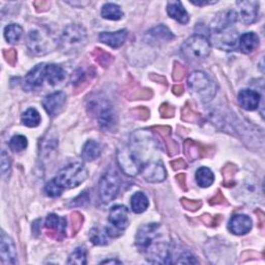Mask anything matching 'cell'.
I'll use <instances>...</instances> for the list:
<instances>
[{
  "mask_svg": "<svg viewBox=\"0 0 265 265\" xmlns=\"http://www.w3.org/2000/svg\"><path fill=\"white\" fill-rule=\"evenodd\" d=\"M138 251L150 263H170V238L165 227L150 223L139 228L136 235Z\"/></svg>",
  "mask_w": 265,
  "mask_h": 265,
  "instance_id": "obj_1",
  "label": "cell"
},
{
  "mask_svg": "<svg viewBox=\"0 0 265 265\" xmlns=\"http://www.w3.org/2000/svg\"><path fill=\"white\" fill-rule=\"evenodd\" d=\"M56 46H58V39L46 26L34 27L27 34V48L33 55H46Z\"/></svg>",
  "mask_w": 265,
  "mask_h": 265,
  "instance_id": "obj_2",
  "label": "cell"
},
{
  "mask_svg": "<svg viewBox=\"0 0 265 265\" xmlns=\"http://www.w3.org/2000/svg\"><path fill=\"white\" fill-rule=\"evenodd\" d=\"M87 44L86 29L79 24L65 28L58 38V47L66 54H74L82 50Z\"/></svg>",
  "mask_w": 265,
  "mask_h": 265,
  "instance_id": "obj_3",
  "label": "cell"
},
{
  "mask_svg": "<svg viewBox=\"0 0 265 265\" xmlns=\"http://www.w3.org/2000/svg\"><path fill=\"white\" fill-rule=\"evenodd\" d=\"M87 109L96 118L101 129L110 131L116 126V115L107 98L101 96L91 97L88 100Z\"/></svg>",
  "mask_w": 265,
  "mask_h": 265,
  "instance_id": "obj_4",
  "label": "cell"
},
{
  "mask_svg": "<svg viewBox=\"0 0 265 265\" xmlns=\"http://www.w3.org/2000/svg\"><path fill=\"white\" fill-rule=\"evenodd\" d=\"M211 46L208 38L203 34H195L189 37L181 46V54L191 63L204 60L210 53Z\"/></svg>",
  "mask_w": 265,
  "mask_h": 265,
  "instance_id": "obj_5",
  "label": "cell"
},
{
  "mask_svg": "<svg viewBox=\"0 0 265 265\" xmlns=\"http://www.w3.org/2000/svg\"><path fill=\"white\" fill-rule=\"evenodd\" d=\"M188 85L195 96L202 101H209L217 94V87L214 81L205 73L196 71L188 79Z\"/></svg>",
  "mask_w": 265,
  "mask_h": 265,
  "instance_id": "obj_6",
  "label": "cell"
},
{
  "mask_svg": "<svg viewBox=\"0 0 265 265\" xmlns=\"http://www.w3.org/2000/svg\"><path fill=\"white\" fill-rule=\"evenodd\" d=\"M88 177V171L86 167L81 163H72L61 169L57 176L54 178L58 185L66 189H74L79 187Z\"/></svg>",
  "mask_w": 265,
  "mask_h": 265,
  "instance_id": "obj_7",
  "label": "cell"
},
{
  "mask_svg": "<svg viewBox=\"0 0 265 265\" xmlns=\"http://www.w3.org/2000/svg\"><path fill=\"white\" fill-rule=\"evenodd\" d=\"M121 179L114 168H110L99 180L98 194L100 200L104 203L113 201L120 190Z\"/></svg>",
  "mask_w": 265,
  "mask_h": 265,
  "instance_id": "obj_8",
  "label": "cell"
},
{
  "mask_svg": "<svg viewBox=\"0 0 265 265\" xmlns=\"http://www.w3.org/2000/svg\"><path fill=\"white\" fill-rule=\"evenodd\" d=\"M116 157L121 170L129 176H136L141 172L142 163L131 150V148L125 147L119 149Z\"/></svg>",
  "mask_w": 265,
  "mask_h": 265,
  "instance_id": "obj_9",
  "label": "cell"
},
{
  "mask_svg": "<svg viewBox=\"0 0 265 265\" xmlns=\"http://www.w3.org/2000/svg\"><path fill=\"white\" fill-rule=\"evenodd\" d=\"M211 36L214 45L219 49L226 51H232L236 48L239 37L236 30L232 29V27L219 31H213Z\"/></svg>",
  "mask_w": 265,
  "mask_h": 265,
  "instance_id": "obj_10",
  "label": "cell"
},
{
  "mask_svg": "<svg viewBox=\"0 0 265 265\" xmlns=\"http://www.w3.org/2000/svg\"><path fill=\"white\" fill-rule=\"evenodd\" d=\"M141 174L143 178L152 183L164 181L167 177V171L161 161H149L142 165Z\"/></svg>",
  "mask_w": 265,
  "mask_h": 265,
  "instance_id": "obj_11",
  "label": "cell"
},
{
  "mask_svg": "<svg viewBox=\"0 0 265 265\" xmlns=\"http://www.w3.org/2000/svg\"><path fill=\"white\" fill-rule=\"evenodd\" d=\"M45 226L48 230L47 234L56 240H63L67 236V219L51 214L47 217Z\"/></svg>",
  "mask_w": 265,
  "mask_h": 265,
  "instance_id": "obj_12",
  "label": "cell"
},
{
  "mask_svg": "<svg viewBox=\"0 0 265 265\" xmlns=\"http://www.w3.org/2000/svg\"><path fill=\"white\" fill-rule=\"evenodd\" d=\"M0 256H2L4 264L15 265L18 263L15 242L9 235L6 234L5 231H2V237H0Z\"/></svg>",
  "mask_w": 265,
  "mask_h": 265,
  "instance_id": "obj_13",
  "label": "cell"
},
{
  "mask_svg": "<svg viewBox=\"0 0 265 265\" xmlns=\"http://www.w3.org/2000/svg\"><path fill=\"white\" fill-rule=\"evenodd\" d=\"M236 6L238 7L237 17L240 18L242 23L252 24L256 22L259 13V4L257 2H237Z\"/></svg>",
  "mask_w": 265,
  "mask_h": 265,
  "instance_id": "obj_14",
  "label": "cell"
},
{
  "mask_svg": "<svg viewBox=\"0 0 265 265\" xmlns=\"http://www.w3.org/2000/svg\"><path fill=\"white\" fill-rule=\"evenodd\" d=\"M66 101L67 94L64 91H55L43 99V107L50 116H55L63 110Z\"/></svg>",
  "mask_w": 265,
  "mask_h": 265,
  "instance_id": "obj_15",
  "label": "cell"
},
{
  "mask_svg": "<svg viewBox=\"0 0 265 265\" xmlns=\"http://www.w3.org/2000/svg\"><path fill=\"white\" fill-rule=\"evenodd\" d=\"M239 194V200L251 202L257 201L259 196V188H258V179L254 176H250L244 179L241 183V186L237 190Z\"/></svg>",
  "mask_w": 265,
  "mask_h": 265,
  "instance_id": "obj_16",
  "label": "cell"
},
{
  "mask_svg": "<svg viewBox=\"0 0 265 265\" xmlns=\"http://www.w3.org/2000/svg\"><path fill=\"white\" fill-rule=\"evenodd\" d=\"M109 222L112 226L119 230L124 231L129 226V210L124 205H115L110 209Z\"/></svg>",
  "mask_w": 265,
  "mask_h": 265,
  "instance_id": "obj_17",
  "label": "cell"
},
{
  "mask_svg": "<svg viewBox=\"0 0 265 265\" xmlns=\"http://www.w3.org/2000/svg\"><path fill=\"white\" fill-rule=\"evenodd\" d=\"M252 226L253 222L249 216L235 215L228 224V229L235 235H244L251 231Z\"/></svg>",
  "mask_w": 265,
  "mask_h": 265,
  "instance_id": "obj_18",
  "label": "cell"
},
{
  "mask_svg": "<svg viewBox=\"0 0 265 265\" xmlns=\"http://www.w3.org/2000/svg\"><path fill=\"white\" fill-rule=\"evenodd\" d=\"M46 67L45 64H39L27 74L24 80V87L26 89L32 90L43 85L46 78Z\"/></svg>",
  "mask_w": 265,
  "mask_h": 265,
  "instance_id": "obj_19",
  "label": "cell"
},
{
  "mask_svg": "<svg viewBox=\"0 0 265 265\" xmlns=\"http://www.w3.org/2000/svg\"><path fill=\"white\" fill-rule=\"evenodd\" d=\"M237 14L235 11L228 10L217 15L211 23L213 31H219L223 29L231 28L237 21Z\"/></svg>",
  "mask_w": 265,
  "mask_h": 265,
  "instance_id": "obj_20",
  "label": "cell"
},
{
  "mask_svg": "<svg viewBox=\"0 0 265 265\" xmlns=\"http://www.w3.org/2000/svg\"><path fill=\"white\" fill-rule=\"evenodd\" d=\"M128 38V30L121 29L115 32H101L98 35V39L101 43L108 45L111 48H120L126 43Z\"/></svg>",
  "mask_w": 265,
  "mask_h": 265,
  "instance_id": "obj_21",
  "label": "cell"
},
{
  "mask_svg": "<svg viewBox=\"0 0 265 265\" xmlns=\"http://www.w3.org/2000/svg\"><path fill=\"white\" fill-rule=\"evenodd\" d=\"M261 96L259 92L252 89H243L238 94V103L246 110L253 111L259 107Z\"/></svg>",
  "mask_w": 265,
  "mask_h": 265,
  "instance_id": "obj_22",
  "label": "cell"
},
{
  "mask_svg": "<svg viewBox=\"0 0 265 265\" xmlns=\"http://www.w3.org/2000/svg\"><path fill=\"white\" fill-rule=\"evenodd\" d=\"M95 76V71L93 68H80L78 69L73 76L72 82L76 89L81 90L88 85L89 81H91Z\"/></svg>",
  "mask_w": 265,
  "mask_h": 265,
  "instance_id": "obj_23",
  "label": "cell"
},
{
  "mask_svg": "<svg viewBox=\"0 0 265 265\" xmlns=\"http://www.w3.org/2000/svg\"><path fill=\"white\" fill-rule=\"evenodd\" d=\"M146 38H148V43H167L169 40L174 38L173 33L169 30V28L165 25H158L152 29H150L146 33Z\"/></svg>",
  "mask_w": 265,
  "mask_h": 265,
  "instance_id": "obj_24",
  "label": "cell"
},
{
  "mask_svg": "<svg viewBox=\"0 0 265 265\" xmlns=\"http://www.w3.org/2000/svg\"><path fill=\"white\" fill-rule=\"evenodd\" d=\"M58 146V139L52 133H48L43 140H40L39 155L40 158H49L56 151Z\"/></svg>",
  "mask_w": 265,
  "mask_h": 265,
  "instance_id": "obj_25",
  "label": "cell"
},
{
  "mask_svg": "<svg viewBox=\"0 0 265 265\" xmlns=\"http://www.w3.org/2000/svg\"><path fill=\"white\" fill-rule=\"evenodd\" d=\"M238 45L243 53L250 54L259 47V37L254 32H246L238 37Z\"/></svg>",
  "mask_w": 265,
  "mask_h": 265,
  "instance_id": "obj_26",
  "label": "cell"
},
{
  "mask_svg": "<svg viewBox=\"0 0 265 265\" xmlns=\"http://www.w3.org/2000/svg\"><path fill=\"white\" fill-rule=\"evenodd\" d=\"M167 13L180 24H187L190 20L189 14L180 2H170L167 5Z\"/></svg>",
  "mask_w": 265,
  "mask_h": 265,
  "instance_id": "obj_27",
  "label": "cell"
},
{
  "mask_svg": "<svg viewBox=\"0 0 265 265\" xmlns=\"http://www.w3.org/2000/svg\"><path fill=\"white\" fill-rule=\"evenodd\" d=\"M67 77V72L63 67L58 65H48L46 67V79L48 80L49 84L57 85L63 82Z\"/></svg>",
  "mask_w": 265,
  "mask_h": 265,
  "instance_id": "obj_28",
  "label": "cell"
},
{
  "mask_svg": "<svg viewBox=\"0 0 265 265\" xmlns=\"http://www.w3.org/2000/svg\"><path fill=\"white\" fill-rule=\"evenodd\" d=\"M101 147L99 143L94 140H88L83 146L82 150V158L86 162L95 161L100 156Z\"/></svg>",
  "mask_w": 265,
  "mask_h": 265,
  "instance_id": "obj_29",
  "label": "cell"
},
{
  "mask_svg": "<svg viewBox=\"0 0 265 265\" xmlns=\"http://www.w3.org/2000/svg\"><path fill=\"white\" fill-rule=\"evenodd\" d=\"M185 153L190 160H196V158H201L204 155H206V151L202 148V146L197 143V142L193 140H187L185 142Z\"/></svg>",
  "mask_w": 265,
  "mask_h": 265,
  "instance_id": "obj_30",
  "label": "cell"
},
{
  "mask_svg": "<svg viewBox=\"0 0 265 265\" xmlns=\"http://www.w3.org/2000/svg\"><path fill=\"white\" fill-rule=\"evenodd\" d=\"M149 205V201L146 195L142 192H137L133 195L131 200V206L134 213L142 214L144 213Z\"/></svg>",
  "mask_w": 265,
  "mask_h": 265,
  "instance_id": "obj_31",
  "label": "cell"
},
{
  "mask_svg": "<svg viewBox=\"0 0 265 265\" xmlns=\"http://www.w3.org/2000/svg\"><path fill=\"white\" fill-rule=\"evenodd\" d=\"M196 181L201 188H208L215 181V175L209 168L201 167L196 172Z\"/></svg>",
  "mask_w": 265,
  "mask_h": 265,
  "instance_id": "obj_32",
  "label": "cell"
},
{
  "mask_svg": "<svg viewBox=\"0 0 265 265\" xmlns=\"http://www.w3.org/2000/svg\"><path fill=\"white\" fill-rule=\"evenodd\" d=\"M101 17L106 20H112V21H118L124 17L120 7L115 4H106L101 8Z\"/></svg>",
  "mask_w": 265,
  "mask_h": 265,
  "instance_id": "obj_33",
  "label": "cell"
},
{
  "mask_svg": "<svg viewBox=\"0 0 265 265\" xmlns=\"http://www.w3.org/2000/svg\"><path fill=\"white\" fill-rule=\"evenodd\" d=\"M23 34V28L18 24H10L5 28V37L11 44L18 43Z\"/></svg>",
  "mask_w": 265,
  "mask_h": 265,
  "instance_id": "obj_34",
  "label": "cell"
},
{
  "mask_svg": "<svg viewBox=\"0 0 265 265\" xmlns=\"http://www.w3.org/2000/svg\"><path fill=\"white\" fill-rule=\"evenodd\" d=\"M22 122L23 125L28 128H35L40 124V115L39 113L33 109L29 108L22 114Z\"/></svg>",
  "mask_w": 265,
  "mask_h": 265,
  "instance_id": "obj_35",
  "label": "cell"
},
{
  "mask_svg": "<svg viewBox=\"0 0 265 265\" xmlns=\"http://www.w3.org/2000/svg\"><path fill=\"white\" fill-rule=\"evenodd\" d=\"M68 264H78L85 265L87 264V251L83 247L77 248L69 257Z\"/></svg>",
  "mask_w": 265,
  "mask_h": 265,
  "instance_id": "obj_36",
  "label": "cell"
},
{
  "mask_svg": "<svg viewBox=\"0 0 265 265\" xmlns=\"http://www.w3.org/2000/svg\"><path fill=\"white\" fill-rule=\"evenodd\" d=\"M92 55L94 56V59L96 63L101 66L103 68H108L113 61V56L104 51L103 49L95 48L92 52Z\"/></svg>",
  "mask_w": 265,
  "mask_h": 265,
  "instance_id": "obj_37",
  "label": "cell"
},
{
  "mask_svg": "<svg viewBox=\"0 0 265 265\" xmlns=\"http://www.w3.org/2000/svg\"><path fill=\"white\" fill-rule=\"evenodd\" d=\"M28 141L23 135H15L10 141V147L15 152H21L27 148Z\"/></svg>",
  "mask_w": 265,
  "mask_h": 265,
  "instance_id": "obj_38",
  "label": "cell"
},
{
  "mask_svg": "<svg viewBox=\"0 0 265 265\" xmlns=\"http://www.w3.org/2000/svg\"><path fill=\"white\" fill-rule=\"evenodd\" d=\"M89 238L90 241L95 244V246H106L109 242L106 234L98 228H93L90 230Z\"/></svg>",
  "mask_w": 265,
  "mask_h": 265,
  "instance_id": "obj_39",
  "label": "cell"
},
{
  "mask_svg": "<svg viewBox=\"0 0 265 265\" xmlns=\"http://www.w3.org/2000/svg\"><path fill=\"white\" fill-rule=\"evenodd\" d=\"M237 171V167L234 164H227L223 168L222 173L224 177V185L226 187H230L234 182V176Z\"/></svg>",
  "mask_w": 265,
  "mask_h": 265,
  "instance_id": "obj_40",
  "label": "cell"
},
{
  "mask_svg": "<svg viewBox=\"0 0 265 265\" xmlns=\"http://www.w3.org/2000/svg\"><path fill=\"white\" fill-rule=\"evenodd\" d=\"M64 191L65 190L58 185V182L54 178L52 180H50L45 187V193L47 194V196L52 197V198H56V197L61 196V194L64 193Z\"/></svg>",
  "mask_w": 265,
  "mask_h": 265,
  "instance_id": "obj_41",
  "label": "cell"
},
{
  "mask_svg": "<svg viewBox=\"0 0 265 265\" xmlns=\"http://www.w3.org/2000/svg\"><path fill=\"white\" fill-rule=\"evenodd\" d=\"M12 173V160L7 153L6 150H3L2 152V176L3 178L7 179L11 176Z\"/></svg>",
  "mask_w": 265,
  "mask_h": 265,
  "instance_id": "obj_42",
  "label": "cell"
},
{
  "mask_svg": "<svg viewBox=\"0 0 265 265\" xmlns=\"http://www.w3.org/2000/svg\"><path fill=\"white\" fill-rule=\"evenodd\" d=\"M181 119L187 122H199L201 117L197 112L187 105L181 111Z\"/></svg>",
  "mask_w": 265,
  "mask_h": 265,
  "instance_id": "obj_43",
  "label": "cell"
},
{
  "mask_svg": "<svg viewBox=\"0 0 265 265\" xmlns=\"http://www.w3.org/2000/svg\"><path fill=\"white\" fill-rule=\"evenodd\" d=\"M71 222H72V226H73V233L76 234L81 229V227H82L84 218L80 213L76 211L71 216Z\"/></svg>",
  "mask_w": 265,
  "mask_h": 265,
  "instance_id": "obj_44",
  "label": "cell"
},
{
  "mask_svg": "<svg viewBox=\"0 0 265 265\" xmlns=\"http://www.w3.org/2000/svg\"><path fill=\"white\" fill-rule=\"evenodd\" d=\"M180 202H181V204L183 205V207H185L188 210H191V211L198 210L201 207V205H202L201 201H199V200H190V199H187V198H182Z\"/></svg>",
  "mask_w": 265,
  "mask_h": 265,
  "instance_id": "obj_45",
  "label": "cell"
},
{
  "mask_svg": "<svg viewBox=\"0 0 265 265\" xmlns=\"http://www.w3.org/2000/svg\"><path fill=\"white\" fill-rule=\"evenodd\" d=\"M187 75V69L185 67H182L180 64L175 63L174 64V69H173V80L176 82H179L185 76Z\"/></svg>",
  "mask_w": 265,
  "mask_h": 265,
  "instance_id": "obj_46",
  "label": "cell"
},
{
  "mask_svg": "<svg viewBox=\"0 0 265 265\" xmlns=\"http://www.w3.org/2000/svg\"><path fill=\"white\" fill-rule=\"evenodd\" d=\"M177 264H198L199 261L196 259V257L189 253V252H186L180 255V257H178V260L176 261Z\"/></svg>",
  "mask_w": 265,
  "mask_h": 265,
  "instance_id": "obj_47",
  "label": "cell"
},
{
  "mask_svg": "<svg viewBox=\"0 0 265 265\" xmlns=\"http://www.w3.org/2000/svg\"><path fill=\"white\" fill-rule=\"evenodd\" d=\"M174 107L171 106L170 104L168 103H165V104H163L161 107H160V113L163 117H167V118H170L174 115Z\"/></svg>",
  "mask_w": 265,
  "mask_h": 265,
  "instance_id": "obj_48",
  "label": "cell"
},
{
  "mask_svg": "<svg viewBox=\"0 0 265 265\" xmlns=\"http://www.w3.org/2000/svg\"><path fill=\"white\" fill-rule=\"evenodd\" d=\"M4 55L11 66H15L17 61V52L15 49H9L4 51Z\"/></svg>",
  "mask_w": 265,
  "mask_h": 265,
  "instance_id": "obj_49",
  "label": "cell"
},
{
  "mask_svg": "<svg viewBox=\"0 0 265 265\" xmlns=\"http://www.w3.org/2000/svg\"><path fill=\"white\" fill-rule=\"evenodd\" d=\"M132 113L135 115V117L142 119V120H146L149 117V111L144 107L137 108L134 111H132Z\"/></svg>",
  "mask_w": 265,
  "mask_h": 265,
  "instance_id": "obj_50",
  "label": "cell"
},
{
  "mask_svg": "<svg viewBox=\"0 0 265 265\" xmlns=\"http://www.w3.org/2000/svg\"><path fill=\"white\" fill-rule=\"evenodd\" d=\"M171 165H172V168H173L174 170H180V169L187 168L186 162L183 161L182 158H177V160L172 161V162H171Z\"/></svg>",
  "mask_w": 265,
  "mask_h": 265,
  "instance_id": "obj_51",
  "label": "cell"
},
{
  "mask_svg": "<svg viewBox=\"0 0 265 265\" xmlns=\"http://www.w3.org/2000/svg\"><path fill=\"white\" fill-rule=\"evenodd\" d=\"M224 201H225V197L222 195L221 191H219L218 194L209 200V203L211 205H217V204H221V203H223Z\"/></svg>",
  "mask_w": 265,
  "mask_h": 265,
  "instance_id": "obj_52",
  "label": "cell"
},
{
  "mask_svg": "<svg viewBox=\"0 0 265 265\" xmlns=\"http://www.w3.org/2000/svg\"><path fill=\"white\" fill-rule=\"evenodd\" d=\"M33 6L35 7L37 12H45L49 9L50 3H48V2H35L33 4Z\"/></svg>",
  "mask_w": 265,
  "mask_h": 265,
  "instance_id": "obj_53",
  "label": "cell"
},
{
  "mask_svg": "<svg viewBox=\"0 0 265 265\" xmlns=\"http://www.w3.org/2000/svg\"><path fill=\"white\" fill-rule=\"evenodd\" d=\"M201 221L204 222L205 225H208V226H210L211 224H216V225H218L217 219H216V218H213L210 215H203V216L201 217Z\"/></svg>",
  "mask_w": 265,
  "mask_h": 265,
  "instance_id": "obj_54",
  "label": "cell"
},
{
  "mask_svg": "<svg viewBox=\"0 0 265 265\" xmlns=\"http://www.w3.org/2000/svg\"><path fill=\"white\" fill-rule=\"evenodd\" d=\"M176 180L178 181L179 186H180L183 190L187 191V186H186V174H178V175L176 176Z\"/></svg>",
  "mask_w": 265,
  "mask_h": 265,
  "instance_id": "obj_55",
  "label": "cell"
},
{
  "mask_svg": "<svg viewBox=\"0 0 265 265\" xmlns=\"http://www.w3.org/2000/svg\"><path fill=\"white\" fill-rule=\"evenodd\" d=\"M173 93L176 95H180L183 93V87L182 85H175L173 87Z\"/></svg>",
  "mask_w": 265,
  "mask_h": 265,
  "instance_id": "obj_56",
  "label": "cell"
},
{
  "mask_svg": "<svg viewBox=\"0 0 265 265\" xmlns=\"http://www.w3.org/2000/svg\"><path fill=\"white\" fill-rule=\"evenodd\" d=\"M193 5L195 6H199V7H202V6H208V5H214V4H217V2H192Z\"/></svg>",
  "mask_w": 265,
  "mask_h": 265,
  "instance_id": "obj_57",
  "label": "cell"
},
{
  "mask_svg": "<svg viewBox=\"0 0 265 265\" xmlns=\"http://www.w3.org/2000/svg\"><path fill=\"white\" fill-rule=\"evenodd\" d=\"M151 79L154 80V81H158V82L167 83V81H166L164 78H163V77H161V76H157V77H156V75H151Z\"/></svg>",
  "mask_w": 265,
  "mask_h": 265,
  "instance_id": "obj_58",
  "label": "cell"
},
{
  "mask_svg": "<svg viewBox=\"0 0 265 265\" xmlns=\"http://www.w3.org/2000/svg\"><path fill=\"white\" fill-rule=\"evenodd\" d=\"M101 263H103V264H105V263H114V264H116V263H121L120 261H118V260H116V259H109V260H106V261H103V262H101Z\"/></svg>",
  "mask_w": 265,
  "mask_h": 265,
  "instance_id": "obj_59",
  "label": "cell"
}]
</instances>
